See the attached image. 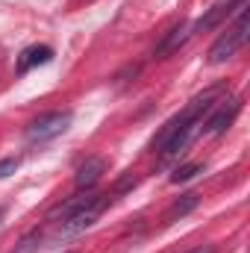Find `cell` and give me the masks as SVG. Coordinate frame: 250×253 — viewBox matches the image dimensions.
Returning <instances> with one entry per match:
<instances>
[{"label": "cell", "mask_w": 250, "mask_h": 253, "mask_svg": "<svg viewBox=\"0 0 250 253\" xmlns=\"http://www.w3.org/2000/svg\"><path fill=\"white\" fill-rule=\"evenodd\" d=\"M106 203H109V197H106V194H94V197H88L80 209H74V212L62 221L59 236H80L83 230H88V227L100 218V212L106 209Z\"/></svg>", "instance_id": "cell-2"}, {"label": "cell", "mask_w": 250, "mask_h": 253, "mask_svg": "<svg viewBox=\"0 0 250 253\" xmlns=\"http://www.w3.org/2000/svg\"><path fill=\"white\" fill-rule=\"evenodd\" d=\"M242 3H245V0H221L218 6H212V9H209V15H206V18H200L197 24H191V33H203V30L218 27V24L230 15V9H233V6H242Z\"/></svg>", "instance_id": "cell-7"}, {"label": "cell", "mask_w": 250, "mask_h": 253, "mask_svg": "<svg viewBox=\"0 0 250 253\" xmlns=\"http://www.w3.org/2000/svg\"><path fill=\"white\" fill-rule=\"evenodd\" d=\"M239 109H242V100L239 97H233V100H227V106H221L209 121H206V132L209 135H221L227 126L236 121V115H239Z\"/></svg>", "instance_id": "cell-5"}, {"label": "cell", "mask_w": 250, "mask_h": 253, "mask_svg": "<svg viewBox=\"0 0 250 253\" xmlns=\"http://www.w3.org/2000/svg\"><path fill=\"white\" fill-rule=\"evenodd\" d=\"M15 168H18V159H0V180L15 174Z\"/></svg>", "instance_id": "cell-12"}, {"label": "cell", "mask_w": 250, "mask_h": 253, "mask_svg": "<svg viewBox=\"0 0 250 253\" xmlns=\"http://www.w3.org/2000/svg\"><path fill=\"white\" fill-rule=\"evenodd\" d=\"M36 251H39V233H30V236L21 239V245L12 253H36Z\"/></svg>", "instance_id": "cell-11"}, {"label": "cell", "mask_w": 250, "mask_h": 253, "mask_svg": "<svg viewBox=\"0 0 250 253\" xmlns=\"http://www.w3.org/2000/svg\"><path fill=\"white\" fill-rule=\"evenodd\" d=\"M188 253H215V248L212 245H203V248H194V251H188Z\"/></svg>", "instance_id": "cell-13"}, {"label": "cell", "mask_w": 250, "mask_h": 253, "mask_svg": "<svg viewBox=\"0 0 250 253\" xmlns=\"http://www.w3.org/2000/svg\"><path fill=\"white\" fill-rule=\"evenodd\" d=\"M71 126V112H44L27 126V138L30 141H50L56 135H62Z\"/></svg>", "instance_id": "cell-3"}, {"label": "cell", "mask_w": 250, "mask_h": 253, "mask_svg": "<svg viewBox=\"0 0 250 253\" xmlns=\"http://www.w3.org/2000/svg\"><path fill=\"white\" fill-rule=\"evenodd\" d=\"M50 59H53V50H50L47 44H33V47H27V50L18 56V71L27 74L30 68H36V65H47Z\"/></svg>", "instance_id": "cell-8"}, {"label": "cell", "mask_w": 250, "mask_h": 253, "mask_svg": "<svg viewBox=\"0 0 250 253\" xmlns=\"http://www.w3.org/2000/svg\"><path fill=\"white\" fill-rule=\"evenodd\" d=\"M200 171H203V162H191V165L177 168L171 180H174V183H186V180H191V177H194V174H200Z\"/></svg>", "instance_id": "cell-9"}, {"label": "cell", "mask_w": 250, "mask_h": 253, "mask_svg": "<svg viewBox=\"0 0 250 253\" xmlns=\"http://www.w3.org/2000/svg\"><path fill=\"white\" fill-rule=\"evenodd\" d=\"M191 36H194V33H191V24H180V27H174V30L162 39V44L156 47V59H165V56H171L174 50H180Z\"/></svg>", "instance_id": "cell-6"}, {"label": "cell", "mask_w": 250, "mask_h": 253, "mask_svg": "<svg viewBox=\"0 0 250 253\" xmlns=\"http://www.w3.org/2000/svg\"><path fill=\"white\" fill-rule=\"evenodd\" d=\"M103 171H106V159H103V156H91V159H85V162L77 168V177H74L77 189H91V186L103 177Z\"/></svg>", "instance_id": "cell-4"}, {"label": "cell", "mask_w": 250, "mask_h": 253, "mask_svg": "<svg viewBox=\"0 0 250 253\" xmlns=\"http://www.w3.org/2000/svg\"><path fill=\"white\" fill-rule=\"evenodd\" d=\"M197 206V194H186L183 200H177L174 206H171V215H186V212H191Z\"/></svg>", "instance_id": "cell-10"}, {"label": "cell", "mask_w": 250, "mask_h": 253, "mask_svg": "<svg viewBox=\"0 0 250 253\" xmlns=\"http://www.w3.org/2000/svg\"><path fill=\"white\" fill-rule=\"evenodd\" d=\"M248 27H250V21H248V6H242L239 9V21H236V27H230L212 47H209V56H206V62L209 65H221V62H227L230 56H236L239 53V47L248 42Z\"/></svg>", "instance_id": "cell-1"}]
</instances>
